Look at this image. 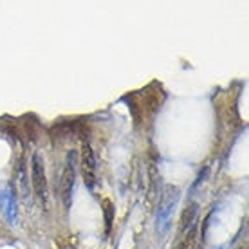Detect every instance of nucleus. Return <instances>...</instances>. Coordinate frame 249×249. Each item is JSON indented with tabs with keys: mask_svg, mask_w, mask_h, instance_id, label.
Wrapping results in <instances>:
<instances>
[{
	"mask_svg": "<svg viewBox=\"0 0 249 249\" xmlns=\"http://www.w3.org/2000/svg\"><path fill=\"white\" fill-rule=\"evenodd\" d=\"M74 182H76V152H69L67 161H65V168H63L62 177H60V184H58L60 199H62L65 210H69L71 204H72Z\"/></svg>",
	"mask_w": 249,
	"mask_h": 249,
	"instance_id": "f03ea898",
	"label": "nucleus"
},
{
	"mask_svg": "<svg viewBox=\"0 0 249 249\" xmlns=\"http://www.w3.org/2000/svg\"><path fill=\"white\" fill-rule=\"evenodd\" d=\"M0 213L4 215L7 224H18V204H17V195L11 186H4L0 190Z\"/></svg>",
	"mask_w": 249,
	"mask_h": 249,
	"instance_id": "20e7f679",
	"label": "nucleus"
},
{
	"mask_svg": "<svg viewBox=\"0 0 249 249\" xmlns=\"http://www.w3.org/2000/svg\"><path fill=\"white\" fill-rule=\"evenodd\" d=\"M81 170H83L85 184L92 190L96 184V157H94L90 144L87 143H83V146H81Z\"/></svg>",
	"mask_w": 249,
	"mask_h": 249,
	"instance_id": "39448f33",
	"label": "nucleus"
},
{
	"mask_svg": "<svg viewBox=\"0 0 249 249\" xmlns=\"http://www.w3.org/2000/svg\"><path fill=\"white\" fill-rule=\"evenodd\" d=\"M31 182H33V190L36 193V197L40 199V202L47 208V204H49V186H47L44 157L40 156L38 152H35L31 157Z\"/></svg>",
	"mask_w": 249,
	"mask_h": 249,
	"instance_id": "7ed1b4c3",
	"label": "nucleus"
},
{
	"mask_svg": "<svg viewBox=\"0 0 249 249\" xmlns=\"http://www.w3.org/2000/svg\"><path fill=\"white\" fill-rule=\"evenodd\" d=\"M179 199H181V192L177 186H166L162 190L161 200L157 206V231L161 235H164L168 231L175 208L179 204Z\"/></svg>",
	"mask_w": 249,
	"mask_h": 249,
	"instance_id": "f257e3e1",
	"label": "nucleus"
},
{
	"mask_svg": "<svg viewBox=\"0 0 249 249\" xmlns=\"http://www.w3.org/2000/svg\"><path fill=\"white\" fill-rule=\"evenodd\" d=\"M103 206H105V218H107V228H110V224H112V222H110V220H112V202H110V200L108 199H105L103 200Z\"/></svg>",
	"mask_w": 249,
	"mask_h": 249,
	"instance_id": "0eeeda50",
	"label": "nucleus"
},
{
	"mask_svg": "<svg viewBox=\"0 0 249 249\" xmlns=\"http://www.w3.org/2000/svg\"><path fill=\"white\" fill-rule=\"evenodd\" d=\"M195 215H197V204L193 202V204H190L182 212V218H181V231L188 230V228H192L193 226V220H195Z\"/></svg>",
	"mask_w": 249,
	"mask_h": 249,
	"instance_id": "423d86ee",
	"label": "nucleus"
},
{
	"mask_svg": "<svg viewBox=\"0 0 249 249\" xmlns=\"http://www.w3.org/2000/svg\"><path fill=\"white\" fill-rule=\"evenodd\" d=\"M25 170H24V166H20V184H22V193H24V197L27 199L29 197V193H27V186H25Z\"/></svg>",
	"mask_w": 249,
	"mask_h": 249,
	"instance_id": "6e6552de",
	"label": "nucleus"
}]
</instances>
